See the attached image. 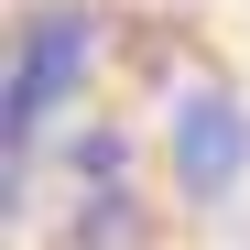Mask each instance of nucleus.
Instances as JSON below:
<instances>
[{
    "mask_svg": "<svg viewBox=\"0 0 250 250\" xmlns=\"http://www.w3.org/2000/svg\"><path fill=\"white\" fill-rule=\"evenodd\" d=\"M163 174L185 207H229L250 185V98L229 76H185L174 109H163Z\"/></svg>",
    "mask_w": 250,
    "mask_h": 250,
    "instance_id": "2",
    "label": "nucleus"
},
{
    "mask_svg": "<svg viewBox=\"0 0 250 250\" xmlns=\"http://www.w3.org/2000/svg\"><path fill=\"white\" fill-rule=\"evenodd\" d=\"M109 55V11L98 0H33L22 33H11V87H0V131H11V196L33 174V152H44V131L76 109V87L98 76Z\"/></svg>",
    "mask_w": 250,
    "mask_h": 250,
    "instance_id": "1",
    "label": "nucleus"
}]
</instances>
